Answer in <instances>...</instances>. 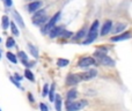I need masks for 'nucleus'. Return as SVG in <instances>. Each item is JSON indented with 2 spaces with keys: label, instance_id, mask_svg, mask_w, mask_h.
Here are the masks:
<instances>
[{
  "label": "nucleus",
  "instance_id": "nucleus-16",
  "mask_svg": "<svg viewBox=\"0 0 132 111\" xmlns=\"http://www.w3.org/2000/svg\"><path fill=\"white\" fill-rule=\"evenodd\" d=\"M97 29H98V21L96 20V21H94L93 24L90 25L88 34H97Z\"/></svg>",
  "mask_w": 132,
  "mask_h": 111
},
{
  "label": "nucleus",
  "instance_id": "nucleus-8",
  "mask_svg": "<svg viewBox=\"0 0 132 111\" xmlns=\"http://www.w3.org/2000/svg\"><path fill=\"white\" fill-rule=\"evenodd\" d=\"M98 63L103 66H109V67H114L115 66V60L111 59L109 56H107V55L103 56L101 59H98Z\"/></svg>",
  "mask_w": 132,
  "mask_h": 111
},
{
  "label": "nucleus",
  "instance_id": "nucleus-1",
  "mask_svg": "<svg viewBox=\"0 0 132 111\" xmlns=\"http://www.w3.org/2000/svg\"><path fill=\"white\" fill-rule=\"evenodd\" d=\"M87 105V101L81 100V101H77V102H66V110L67 111H79L81 109H84Z\"/></svg>",
  "mask_w": 132,
  "mask_h": 111
},
{
  "label": "nucleus",
  "instance_id": "nucleus-26",
  "mask_svg": "<svg viewBox=\"0 0 132 111\" xmlns=\"http://www.w3.org/2000/svg\"><path fill=\"white\" fill-rule=\"evenodd\" d=\"M6 46L7 48H14V46H15V41H14L13 37H8V38H7Z\"/></svg>",
  "mask_w": 132,
  "mask_h": 111
},
{
  "label": "nucleus",
  "instance_id": "nucleus-35",
  "mask_svg": "<svg viewBox=\"0 0 132 111\" xmlns=\"http://www.w3.org/2000/svg\"><path fill=\"white\" fill-rule=\"evenodd\" d=\"M0 59H1V53H0Z\"/></svg>",
  "mask_w": 132,
  "mask_h": 111
},
{
  "label": "nucleus",
  "instance_id": "nucleus-17",
  "mask_svg": "<svg viewBox=\"0 0 132 111\" xmlns=\"http://www.w3.org/2000/svg\"><path fill=\"white\" fill-rule=\"evenodd\" d=\"M88 38L87 39H85L84 41V44H90V43H93L94 41L96 39V37H97V34H88Z\"/></svg>",
  "mask_w": 132,
  "mask_h": 111
},
{
  "label": "nucleus",
  "instance_id": "nucleus-33",
  "mask_svg": "<svg viewBox=\"0 0 132 111\" xmlns=\"http://www.w3.org/2000/svg\"><path fill=\"white\" fill-rule=\"evenodd\" d=\"M28 98H29V101L30 102H34V98H32V96H31V94H28Z\"/></svg>",
  "mask_w": 132,
  "mask_h": 111
},
{
  "label": "nucleus",
  "instance_id": "nucleus-22",
  "mask_svg": "<svg viewBox=\"0 0 132 111\" xmlns=\"http://www.w3.org/2000/svg\"><path fill=\"white\" fill-rule=\"evenodd\" d=\"M11 30H12V34H13L14 36H19V35H20V31H19L18 27H16V24L14 22L11 23Z\"/></svg>",
  "mask_w": 132,
  "mask_h": 111
},
{
  "label": "nucleus",
  "instance_id": "nucleus-34",
  "mask_svg": "<svg viewBox=\"0 0 132 111\" xmlns=\"http://www.w3.org/2000/svg\"><path fill=\"white\" fill-rule=\"evenodd\" d=\"M14 78H15V79L18 80V81H21V80H22V78H21L20 75H18V74H15V76H14Z\"/></svg>",
  "mask_w": 132,
  "mask_h": 111
},
{
  "label": "nucleus",
  "instance_id": "nucleus-23",
  "mask_svg": "<svg viewBox=\"0 0 132 111\" xmlns=\"http://www.w3.org/2000/svg\"><path fill=\"white\" fill-rule=\"evenodd\" d=\"M6 57H7V59H9V60H11L13 64H16V63H18V57H16L15 55H13L12 52H7Z\"/></svg>",
  "mask_w": 132,
  "mask_h": 111
},
{
  "label": "nucleus",
  "instance_id": "nucleus-3",
  "mask_svg": "<svg viewBox=\"0 0 132 111\" xmlns=\"http://www.w3.org/2000/svg\"><path fill=\"white\" fill-rule=\"evenodd\" d=\"M96 61L94 58H92V57H85V58H81L79 60V63H78V66L79 67H82V68H86V67H89V66L92 65H95Z\"/></svg>",
  "mask_w": 132,
  "mask_h": 111
},
{
  "label": "nucleus",
  "instance_id": "nucleus-11",
  "mask_svg": "<svg viewBox=\"0 0 132 111\" xmlns=\"http://www.w3.org/2000/svg\"><path fill=\"white\" fill-rule=\"evenodd\" d=\"M45 9H39V11H37L36 13L34 14V16H32V22L34 21H37V20H41V19L45 18Z\"/></svg>",
  "mask_w": 132,
  "mask_h": 111
},
{
  "label": "nucleus",
  "instance_id": "nucleus-5",
  "mask_svg": "<svg viewBox=\"0 0 132 111\" xmlns=\"http://www.w3.org/2000/svg\"><path fill=\"white\" fill-rule=\"evenodd\" d=\"M80 76L79 74H68L66 78V84L67 86H75L77 83H79Z\"/></svg>",
  "mask_w": 132,
  "mask_h": 111
},
{
  "label": "nucleus",
  "instance_id": "nucleus-38",
  "mask_svg": "<svg viewBox=\"0 0 132 111\" xmlns=\"http://www.w3.org/2000/svg\"><path fill=\"white\" fill-rule=\"evenodd\" d=\"M0 111H1V110H0Z\"/></svg>",
  "mask_w": 132,
  "mask_h": 111
},
{
  "label": "nucleus",
  "instance_id": "nucleus-25",
  "mask_svg": "<svg viewBox=\"0 0 132 111\" xmlns=\"http://www.w3.org/2000/svg\"><path fill=\"white\" fill-rule=\"evenodd\" d=\"M24 76L27 78L28 80H30V81H34V80H35L34 74H32V72L30 70H26L24 71Z\"/></svg>",
  "mask_w": 132,
  "mask_h": 111
},
{
  "label": "nucleus",
  "instance_id": "nucleus-13",
  "mask_svg": "<svg viewBox=\"0 0 132 111\" xmlns=\"http://www.w3.org/2000/svg\"><path fill=\"white\" fill-rule=\"evenodd\" d=\"M78 96V91L75 89H72V90L67 91V102H73V101L77 98Z\"/></svg>",
  "mask_w": 132,
  "mask_h": 111
},
{
  "label": "nucleus",
  "instance_id": "nucleus-20",
  "mask_svg": "<svg viewBox=\"0 0 132 111\" xmlns=\"http://www.w3.org/2000/svg\"><path fill=\"white\" fill-rule=\"evenodd\" d=\"M28 48H29V50H30V53H31L35 58H37V57H38V50H37V49L35 48L32 44L29 43V44H28Z\"/></svg>",
  "mask_w": 132,
  "mask_h": 111
},
{
  "label": "nucleus",
  "instance_id": "nucleus-2",
  "mask_svg": "<svg viewBox=\"0 0 132 111\" xmlns=\"http://www.w3.org/2000/svg\"><path fill=\"white\" fill-rule=\"evenodd\" d=\"M59 18H60V12H58V13H56L55 16H53V18L43 27V29H42V34H48V32H50L51 30L56 27V23L59 21Z\"/></svg>",
  "mask_w": 132,
  "mask_h": 111
},
{
  "label": "nucleus",
  "instance_id": "nucleus-10",
  "mask_svg": "<svg viewBox=\"0 0 132 111\" xmlns=\"http://www.w3.org/2000/svg\"><path fill=\"white\" fill-rule=\"evenodd\" d=\"M63 30H64V28H63V27H55L50 31V37H51V38H56V37L60 36V35H62V32H63Z\"/></svg>",
  "mask_w": 132,
  "mask_h": 111
},
{
  "label": "nucleus",
  "instance_id": "nucleus-12",
  "mask_svg": "<svg viewBox=\"0 0 132 111\" xmlns=\"http://www.w3.org/2000/svg\"><path fill=\"white\" fill-rule=\"evenodd\" d=\"M13 16H14V18H15L16 23H18V24L20 25L21 28H24V23H23L22 18H21V16H20V14H19L16 11H13Z\"/></svg>",
  "mask_w": 132,
  "mask_h": 111
},
{
  "label": "nucleus",
  "instance_id": "nucleus-27",
  "mask_svg": "<svg viewBox=\"0 0 132 111\" xmlns=\"http://www.w3.org/2000/svg\"><path fill=\"white\" fill-rule=\"evenodd\" d=\"M72 36H73V32L68 31V30H66V29L63 30L62 35H60V37H64V38H70V37H72Z\"/></svg>",
  "mask_w": 132,
  "mask_h": 111
},
{
  "label": "nucleus",
  "instance_id": "nucleus-24",
  "mask_svg": "<svg viewBox=\"0 0 132 111\" xmlns=\"http://www.w3.org/2000/svg\"><path fill=\"white\" fill-rule=\"evenodd\" d=\"M68 64H70V61L67 59H58V61H57V65L59 67H66Z\"/></svg>",
  "mask_w": 132,
  "mask_h": 111
},
{
  "label": "nucleus",
  "instance_id": "nucleus-15",
  "mask_svg": "<svg viewBox=\"0 0 132 111\" xmlns=\"http://www.w3.org/2000/svg\"><path fill=\"white\" fill-rule=\"evenodd\" d=\"M1 27L4 30H6L8 27H11V22H9V19L7 15L2 16V21H1Z\"/></svg>",
  "mask_w": 132,
  "mask_h": 111
},
{
  "label": "nucleus",
  "instance_id": "nucleus-32",
  "mask_svg": "<svg viewBox=\"0 0 132 111\" xmlns=\"http://www.w3.org/2000/svg\"><path fill=\"white\" fill-rule=\"evenodd\" d=\"M4 2H5V6L6 7H12V5H13L12 0H4Z\"/></svg>",
  "mask_w": 132,
  "mask_h": 111
},
{
  "label": "nucleus",
  "instance_id": "nucleus-6",
  "mask_svg": "<svg viewBox=\"0 0 132 111\" xmlns=\"http://www.w3.org/2000/svg\"><path fill=\"white\" fill-rule=\"evenodd\" d=\"M42 1H32V2H30L29 5L27 6V9H28V12L29 13H36L37 11H39L41 9V7H42Z\"/></svg>",
  "mask_w": 132,
  "mask_h": 111
},
{
  "label": "nucleus",
  "instance_id": "nucleus-31",
  "mask_svg": "<svg viewBox=\"0 0 132 111\" xmlns=\"http://www.w3.org/2000/svg\"><path fill=\"white\" fill-rule=\"evenodd\" d=\"M39 108H41V111H49L48 107H46L44 103H41V104H39Z\"/></svg>",
  "mask_w": 132,
  "mask_h": 111
},
{
  "label": "nucleus",
  "instance_id": "nucleus-28",
  "mask_svg": "<svg viewBox=\"0 0 132 111\" xmlns=\"http://www.w3.org/2000/svg\"><path fill=\"white\" fill-rule=\"evenodd\" d=\"M19 58L21 59V61H28V57L26 55V52H23V51H20V52L18 53Z\"/></svg>",
  "mask_w": 132,
  "mask_h": 111
},
{
  "label": "nucleus",
  "instance_id": "nucleus-21",
  "mask_svg": "<svg viewBox=\"0 0 132 111\" xmlns=\"http://www.w3.org/2000/svg\"><path fill=\"white\" fill-rule=\"evenodd\" d=\"M86 32H87L86 29H81L80 31H78V34L74 36V39H81V38H84V37H86Z\"/></svg>",
  "mask_w": 132,
  "mask_h": 111
},
{
  "label": "nucleus",
  "instance_id": "nucleus-30",
  "mask_svg": "<svg viewBox=\"0 0 132 111\" xmlns=\"http://www.w3.org/2000/svg\"><path fill=\"white\" fill-rule=\"evenodd\" d=\"M49 86L48 84H44V88H43V93H42V96H46L49 95Z\"/></svg>",
  "mask_w": 132,
  "mask_h": 111
},
{
  "label": "nucleus",
  "instance_id": "nucleus-37",
  "mask_svg": "<svg viewBox=\"0 0 132 111\" xmlns=\"http://www.w3.org/2000/svg\"><path fill=\"white\" fill-rule=\"evenodd\" d=\"M34 1H37V0H34Z\"/></svg>",
  "mask_w": 132,
  "mask_h": 111
},
{
  "label": "nucleus",
  "instance_id": "nucleus-9",
  "mask_svg": "<svg viewBox=\"0 0 132 111\" xmlns=\"http://www.w3.org/2000/svg\"><path fill=\"white\" fill-rule=\"evenodd\" d=\"M130 37H131V34L128 31V32H124V34H122V35H118V36L112 37L111 41H112V42H121V41H125V39H129Z\"/></svg>",
  "mask_w": 132,
  "mask_h": 111
},
{
  "label": "nucleus",
  "instance_id": "nucleus-14",
  "mask_svg": "<svg viewBox=\"0 0 132 111\" xmlns=\"http://www.w3.org/2000/svg\"><path fill=\"white\" fill-rule=\"evenodd\" d=\"M126 28V24L125 23H117L116 25H115V28L112 29V32L114 34H118V32H122L124 29Z\"/></svg>",
  "mask_w": 132,
  "mask_h": 111
},
{
  "label": "nucleus",
  "instance_id": "nucleus-7",
  "mask_svg": "<svg viewBox=\"0 0 132 111\" xmlns=\"http://www.w3.org/2000/svg\"><path fill=\"white\" fill-rule=\"evenodd\" d=\"M110 31H112V22L110 20H108L103 23L102 28H101V36H105Z\"/></svg>",
  "mask_w": 132,
  "mask_h": 111
},
{
  "label": "nucleus",
  "instance_id": "nucleus-19",
  "mask_svg": "<svg viewBox=\"0 0 132 111\" xmlns=\"http://www.w3.org/2000/svg\"><path fill=\"white\" fill-rule=\"evenodd\" d=\"M55 103H56V110L57 111H62V97L59 95H56V100H55Z\"/></svg>",
  "mask_w": 132,
  "mask_h": 111
},
{
  "label": "nucleus",
  "instance_id": "nucleus-29",
  "mask_svg": "<svg viewBox=\"0 0 132 111\" xmlns=\"http://www.w3.org/2000/svg\"><path fill=\"white\" fill-rule=\"evenodd\" d=\"M9 79H11V81L13 82L14 84H15L16 87H18V88H21V84H20V81H18V80L15 79V78H13V76H11L9 78Z\"/></svg>",
  "mask_w": 132,
  "mask_h": 111
},
{
  "label": "nucleus",
  "instance_id": "nucleus-4",
  "mask_svg": "<svg viewBox=\"0 0 132 111\" xmlns=\"http://www.w3.org/2000/svg\"><path fill=\"white\" fill-rule=\"evenodd\" d=\"M96 75H97V71H96L95 68H92V70L87 71V72H84V73H79L80 80H85V81L93 79V78H95Z\"/></svg>",
  "mask_w": 132,
  "mask_h": 111
},
{
  "label": "nucleus",
  "instance_id": "nucleus-36",
  "mask_svg": "<svg viewBox=\"0 0 132 111\" xmlns=\"http://www.w3.org/2000/svg\"><path fill=\"white\" fill-rule=\"evenodd\" d=\"M0 42H1V38H0Z\"/></svg>",
  "mask_w": 132,
  "mask_h": 111
},
{
  "label": "nucleus",
  "instance_id": "nucleus-18",
  "mask_svg": "<svg viewBox=\"0 0 132 111\" xmlns=\"http://www.w3.org/2000/svg\"><path fill=\"white\" fill-rule=\"evenodd\" d=\"M55 83H52V86H51L50 88V91H49V98H50V102H55L56 100V95H55Z\"/></svg>",
  "mask_w": 132,
  "mask_h": 111
}]
</instances>
